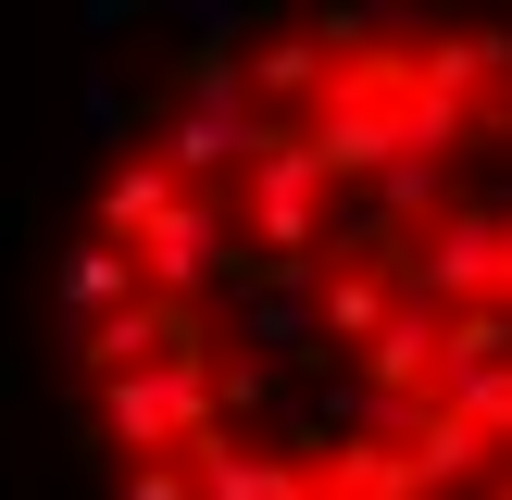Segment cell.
<instances>
[{
  "mask_svg": "<svg viewBox=\"0 0 512 500\" xmlns=\"http://www.w3.org/2000/svg\"><path fill=\"white\" fill-rule=\"evenodd\" d=\"M325 188H338V175L300 150V125H288V138L263 125V150H250V238H263L275 263H313V250H325Z\"/></svg>",
  "mask_w": 512,
  "mask_h": 500,
  "instance_id": "6da1fadb",
  "label": "cell"
},
{
  "mask_svg": "<svg viewBox=\"0 0 512 500\" xmlns=\"http://www.w3.org/2000/svg\"><path fill=\"white\" fill-rule=\"evenodd\" d=\"M213 275H225V213H213V200H175V213L138 238V288L188 313V300L213 288Z\"/></svg>",
  "mask_w": 512,
  "mask_h": 500,
  "instance_id": "7a4b0ae2",
  "label": "cell"
},
{
  "mask_svg": "<svg viewBox=\"0 0 512 500\" xmlns=\"http://www.w3.org/2000/svg\"><path fill=\"white\" fill-rule=\"evenodd\" d=\"M175 463L200 475V500H325V475L300 463V450H275V438H200V450H175Z\"/></svg>",
  "mask_w": 512,
  "mask_h": 500,
  "instance_id": "3957f363",
  "label": "cell"
},
{
  "mask_svg": "<svg viewBox=\"0 0 512 500\" xmlns=\"http://www.w3.org/2000/svg\"><path fill=\"white\" fill-rule=\"evenodd\" d=\"M388 313H400V288H388L375 263H325V275H313V325H325L338 350H375Z\"/></svg>",
  "mask_w": 512,
  "mask_h": 500,
  "instance_id": "277c9868",
  "label": "cell"
},
{
  "mask_svg": "<svg viewBox=\"0 0 512 500\" xmlns=\"http://www.w3.org/2000/svg\"><path fill=\"white\" fill-rule=\"evenodd\" d=\"M175 200H188V188H175V163H163V150H138V163H113V188H100V238H150Z\"/></svg>",
  "mask_w": 512,
  "mask_h": 500,
  "instance_id": "5b68a950",
  "label": "cell"
},
{
  "mask_svg": "<svg viewBox=\"0 0 512 500\" xmlns=\"http://www.w3.org/2000/svg\"><path fill=\"white\" fill-rule=\"evenodd\" d=\"M125 500H200L188 463H125Z\"/></svg>",
  "mask_w": 512,
  "mask_h": 500,
  "instance_id": "8992f818",
  "label": "cell"
},
{
  "mask_svg": "<svg viewBox=\"0 0 512 500\" xmlns=\"http://www.w3.org/2000/svg\"><path fill=\"white\" fill-rule=\"evenodd\" d=\"M325 500H338V488H325Z\"/></svg>",
  "mask_w": 512,
  "mask_h": 500,
  "instance_id": "52a82bcc",
  "label": "cell"
}]
</instances>
